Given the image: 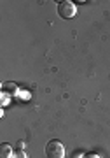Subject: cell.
Wrapping results in <instances>:
<instances>
[{"label":"cell","mask_w":110,"mask_h":158,"mask_svg":"<svg viewBox=\"0 0 110 158\" xmlns=\"http://www.w3.org/2000/svg\"><path fill=\"white\" fill-rule=\"evenodd\" d=\"M84 158H100V156L96 155V153H89V155H86Z\"/></svg>","instance_id":"cell-7"},{"label":"cell","mask_w":110,"mask_h":158,"mask_svg":"<svg viewBox=\"0 0 110 158\" xmlns=\"http://www.w3.org/2000/svg\"><path fill=\"white\" fill-rule=\"evenodd\" d=\"M25 146H26V144H25L23 141H18V149H19V151H23V148Z\"/></svg>","instance_id":"cell-6"},{"label":"cell","mask_w":110,"mask_h":158,"mask_svg":"<svg viewBox=\"0 0 110 158\" xmlns=\"http://www.w3.org/2000/svg\"><path fill=\"white\" fill-rule=\"evenodd\" d=\"M75 12H77V7H75V4H73L72 0H63V2L58 4V14H60V18H63V19L73 18Z\"/></svg>","instance_id":"cell-2"},{"label":"cell","mask_w":110,"mask_h":158,"mask_svg":"<svg viewBox=\"0 0 110 158\" xmlns=\"http://www.w3.org/2000/svg\"><path fill=\"white\" fill-rule=\"evenodd\" d=\"M14 151H12L11 144H7V142H2L0 144V158H12Z\"/></svg>","instance_id":"cell-3"},{"label":"cell","mask_w":110,"mask_h":158,"mask_svg":"<svg viewBox=\"0 0 110 158\" xmlns=\"http://www.w3.org/2000/svg\"><path fill=\"white\" fill-rule=\"evenodd\" d=\"M4 93L16 95V93H18V86L14 85V83H6V85H4Z\"/></svg>","instance_id":"cell-4"},{"label":"cell","mask_w":110,"mask_h":158,"mask_svg":"<svg viewBox=\"0 0 110 158\" xmlns=\"http://www.w3.org/2000/svg\"><path fill=\"white\" fill-rule=\"evenodd\" d=\"M12 158H28V156H26V153L25 151H19V149H18V151H14Z\"/></svg>","instance_id":"cell-5"},{"label":"cell","mask_w":110,"mask_h":158,"mask_svg":"<svg viewBox=\"0 0 110 158\" xmlns=\"http://www.w3.org/2000/svg\"><path fill=\"white\" fill-rule=\"evenodd\" d=\"M45 155L47 158H65V146L60 141L53 139L45 144Z\"/></svg>","instance_id":"cell-1"}]
</instances>
